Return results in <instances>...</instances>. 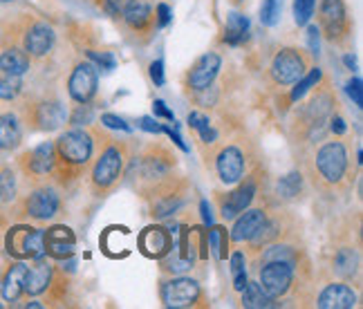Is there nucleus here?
<instances>
[{
  "label": "nucleus",
  "mask_w": 363,
  "mask_h": 309,
  "mask_svg": "<svg viewBox=\"0 0 363 309\" xmlns=\"http://www.w3.org/2000/svg\"><path fill=\"white\" fill-rule=\"evenodd\" d=\"M345 88H347V94H350V99L354 101V106L361 108L363 106V83H361V79L359 77L350 79Z\"/></svg>",
  "instance_id": "46"
},
{
  "label": "nucleus",
  "mask_w": 363,
  "mask_h": 309,
  "mask_svg": "<svg viewBox=\"0 0 363 309\" xmlns=\"http://www.w3.org/2000/svg\"><path fill=\"white\" fill-rule=\"evenodd\" d=\"M23 144V119L16 112H0V150L11 152Z\"/></svg>",
  "instance_id": "31"
},
{
  "label": "nucleus",
  "mask_w": 363,
  "mask_h": 309,
  "mask_svg": "<svg viewBox=\"0 0 363 309\" xmlns=\"http://www.w3.org/2000/svg\"><path fill=\"white\" fill-rule=\"evenodd\" d=\"M247 36H249V18L240 11L229 13L225 23V32H222V40L231 47H238L245 43Z\"/></svg>",
  "instance_id": "32"
},
{
  "label": "nucleus",
  "mask_w": 363,
  "mask_h": 309,
  "mask_svg": "<svg viewBox=\"0 0 363 309\" xmlns=\"http://www.w3.org/2000/svg\"><path fill=\"white\" fill-rule=\"evenodd\" d=\"M119 21L125 25V30H130L137 36L150 34L155 27V11H152L150 0H128L121 11H119Z\"/></svg>",
  "instance_id": "19"
},
{
  "label": "nucleus",
  "mask_w": 363,
  "mask_h": 309,
  "mask_svg": "<svg viewBox=\"0 0 363 309\" xmlns=\"http://www.w3.org/2000/svg\"><path fill=\"white\" fill-rule=\"evenodd\" d=\"M23 123L36 133H54L67 123V108L59 96H40V99L23 106Z\"/></svg>",
  "instance_id": "9"
},
{
  "label": "nucleus",
  "mask_w": 363,
  "mask_h": 309,
  "mask_svg": "<svg viewBox=\"0 0 363 309\" xmlns=\"http://www.w3.org/2000/svg\"><path fill=\"white\" fill-rule=\"evenodd\" d=\"M195 260H189V258H182L175 247H171V251L166 254L164 258H160V271L164 276H184L193 269Z\"/></svg>",
  "instance_id": "35"
},
{
  "label": "nucleus",
  "mask_w": 363,
  "mask_h": 309,
  "mask_svg": "<svg viewBox=\"0 0 363 309\" xmlns=\"http://www.w3.org/2000/svg\"><path fill=\"white\" fill-rule=\"evenodd\" d=\"M130 159H133L130 171L135 175L133 179H135V189L139 191V195H146L150 189H155L162 181L173 177L177 168L175 152L160 142L146 146L139 157H130Z\"/></svg>",
  "instance_id": "5"
},
{
  "label": "nucleus",
  "mask_w": 363,
  "mask_h": 309,
  "mask_svg": "<svg viewBox=\"0 0 363 309\" xmlns=\"http://www.w3.org/2000/svg\"><path fill=\"white\" fill-rule=\"evenodd\" d=\"M310 92H312L310 99H307L296 112V130H298V137L305 139L307 144H314L325 139L328 119L332 117V112L337 110L339 103H337V94L332 92L325 79Z\"/></svg>",
  "instance_id": "4"
},
{
  "label": "nucleus",
  "mask_w": 363,
  "mask_h": 309,
  "mask_svg": "<svg viewBox=\"0 0 363 309\" xmlns=\"http://www.w3.org/2000/svg\"><path fill=\"white\" fill-rule=\"evenodd\" d=\"M18 200V171L13 166L0 168V206H11Z\"/></svg>",
  "instance_id": "34"
},
{
  "label": "nucleus",
  "mask_w": 363,
  "mask_h": 309,
  "mask_svg": "<svg viewBox=\"0 0 363 309\" xmlns=\"http://www.w3.org/2000/svg\"><path fill=\"white\" fill-rule=\"evenodd\" d=\"M325 77H323V69H318V67H310L307 72L294 83V88H291V92H289V101H301L305 94H310V90L312 88H316L320 81H323Z\"/></svg>",
  "instance_id": "37"
},
{
  "label": "nucleus",
  "mask_w": 363,
  "mask_h": 309,
  "mask_svg": "<svg viewBox=\"0 0 363 309\" xmlns=\"http://www.w3.org/2000/svg\"><path fill=\"white\" fill-rule=\"evenodd\" d=\"M328 130L334 135V137H343L347 133V125H345V119L339 115L337 110L332 112V117L328 119Z\"/></svg>",
  "instance_id": "47"
},
{
  "label": "nucleus",
  "mask_w": 363,
  "mask_h": 309,
  "mask_svg": "<svg viewBox=\"0 0 363 309\" xmlns=\"http://www.w3.org/2000/svg\"><path fill=\"white\" fill-rule=\"evenodd\" d=\"M276 191H278V198L296 200L298 195L303 193V173L294 171V173L281 177V179H278V184H276Z\"/></svg>",
  "instance_id": "38"
},
{
  "label": "nucleus",
  "mask_w": 363,
  "mask_h": 309,
  "mask_svg": "<svg viewBox=\"0 0 363 309\" xmlns=\"http://www.w3.org/2000/svg\"><path fill=\"white\" fill-rule=\"evenodd\" d=\"M57 168V152H54V142H43L32 150H25L16 159V171L23 173V177L36 181H45L54 175Z\"/></svg>",
  "instance_id": "17"
},
{
  "label": "nucleus",
  "mask_w": 363,
  "mask_h": 309,
  "mask_svg": "<svg viewBox=\"0 0 363 309\" xmlns=\"http://www.w3.org/2000/svg\"><path fill=\"white\" fill-rule=\"evenodd\" d=\"M222 69V56L218 52H206L195 61L186 74V88L191 92L206 90L208 86H213L218 74Z\"/></svg>",
  "instance_id": "20"
},
{
  "label": "nucleus",
  "mask_w": 363,
  "mask_h": 309,
  "mask_svg": "<svg viewBox=\"0 0 363 309\" xmlns=\"http://www.w3.org/2000/svg\"><path fill=\"white\" fill-rule=\"evenodd\" d=\"M23 77H13V74H5L0 72V101H16L23 94Z\"/></svg>",
  "instance_id": "39"
},
{
  "label": "nucleus",
  "mask_w": 363,
  "mask_h": 309,
  "mask_svg": "<svg viewBox=\"0 0 363 309\" xmlns=\"http://www.w3.org/2000/svg\"><path fill=\"white\" fill-rule=\"evenodd\" d=\"M296 276H298V269L287 262H262L258 283L274 300H281V298H287L291 289H294Z\"/></svg>",
  "instance_id": "18"
},
{
  "label": "nucleus",
  "mask_w": 363,
  "mask_h": 309,
  "mask_svg": "<svg viewBox=\"0 0 363 309\" xmlns=\"http://www.w3.org/2000/svg\"><path fill=\"white\" fill-rule=\"evenodd\" d=\"M307 45H310V54L312 56H318V50H320V32L316 25H307Z\"/></svg>",
  "instance_id": "48"
},
{
  "label": "nucleus",
  "mask_w": 363,
  "mask_h": 309,
  "mask_svg": "<svg viewBox=\"0 0 363 309\" xmlns=\"http://www.w3.org/2000/svg\"><path fill=\"white\" fill-rule=\"evenodd\" d=\"M139 128L146 133H162V123H157V119L152 117H142L139 119Z\"/></svg>",
  "instance_id": "55"
},
{
  "label": "nucleus",
  "mask_w": 363,
  "mask_h": 309,
  "mask_svg": "<svg viewBox=\"0 0 363 309\" xmlns=\"http://www.w3.org/2000/svg\"><path fill=\"white\" fill-rule=\"evenodd\" d=\"M45 256L52 260H67L77 251V235L65 224H54L45 231Z\"/></svg>",
  "instance_id": "23"
},
{
  "label": "nucleus",
  "mask_w": 363,
  "mask_h": 309,
  "mask_svg": "<svg viewBox=\"0 0 363 309\" xmlns=\"http://www.w3.org/2000/svg\"><path fill=\"white\" fill-rule=\"evenodd\" d=\"M258 262H287L291 266H296V269H305L307 266V258L303 254V249L296 247L294 242H287L281 237V242H272L267 245L258 256Z\"/></svg>",
  "instance_id": "25"
},
{
  "label": "nucleus",
  "mask_w": 363,
  "mask_h": 309,
  "mask_svg": "<svg viewBox=\"0 0 363 309\" xmlns=\"http://www.w3.org/2000/svg\"><path fill=\"white\" fill-rule=\"evenodd\" d=\"M281 11H283V0H264L260 7V23L264 27H276L281 21Z\"/></svg>",
  "instance_id": "41"
},
{
  "label": "nucleus",
  "mask_w": 363,
  "mask_h": 309,
  "mask_svg": "<svg viewBox=\"0 0 363 309\" xmlns=\"http://www.w3.org/2000/svg\"><path fill=\"white\" fill-rule=\"evenodd\" d=\"M240 305L245 309H269V307H278L281 303L274 300L267 291L260 287V283H249L242 287L240 291Z\"/></svg>",
  "instance_id": "33"
},
{
  "label": "nucleus",
  "mask_w": 363,
  "mask_h": 309,
  "mask_svg": "<svg viewBox=\"0 0 363 309\" xmlns=\"http://www.w3.org/2000/svg\"><path fill=\"white\" fill-rule=\"evenodd\" d=\"M101 142H96L94 157L88 166V186L96 198H106L113 193L119 181L125 177L130 164V144L117 137H108L96 130Z\"/></svg>",
  "instance_id": "1"
},
{
  "label": "nucleus",
  "mask_w": 363,
  "mask_h": 309,
  "mask_svg": "<svg viewBox=\"0 0 363 309\" xmlns=\"http://www.w3.org/2000/svg\"><path fill=\"white\" fill-rule=\"evenodd\" d=\"M343 63H345L347 69H357V59H354L352 54H345V56H343Z\"/></svg>",
  "instance_id": "57"
},
{
  "label": "nucleus",
  "mask_w": 363,
  "mask_h": 309,
  "mask_svg": "<svg viewBox=\"0 0 363 309\" xmlns=\"http://www.w3.org/2000/svg\"><path fill=\"white\" fill-rule=\"evenodd\" d=\"M30 69H32V59L27 56V52L18 43L0 47V72L13 74V77H25Z\"/></svg>",
  "instance_id": "30"
},
{
  "label": "nucleus",
  "mask_w": 363,
  "mask_h": 309,
  "mask_svg": "<svg viewBox=\"0 0 363 309\" xmlns=\"http://www.w3.org/2000/svg\"><path fill=\"white\" fill-rule=\"evenodd\" d=\"M94 121V108L92 103H77L74 110L67 115L69 125H90Z\"/></svg>",
  "instance_id": "42"
},
{
  "label": "nucleus",
  "mask_w": 363,
  "mask_h": 309,
  "mask_svg": "<svg viewBox=\"0 0 363 309\" xmlns=\"http://www.w3.org/2000/svg\"><path fill=\"white\" fill-rule=\"evenodd\" d=\"M61 206H63L61 191L54 184H48V179H45V181H36V184L27 191V195H23L21 202L16 204V210L25 220L45 224L61 213Z\"/></svg>",
  "instance_id": "7"
},
{
  "label": "nucleus",
  "mask_w": 363,
  "mask_h": 309,
  "mask_svg": "<svg viewBox=\"0 0 363 309\" xmlns=\"http://www.w3.org/2000/svg\"><path fill=\"white\" fill-rule=\"evenodd\" d=\"M25 276H27V262L16 260L9 269L5 271L3 280H0V296L5 303H18L25 296Z\"/></svg>",
  "instance_id": "28"
},
{
  "label": "nucleus",
  "mask_w": 363,
  "mask_h": 309,
  "mask_svg": "<svg viewBox=\"0 0 363 309\" xmlns=\"http://www.w3.org/2000/svg\"><path fill=\"white\" fill-rule=\"evenodd\" d=\"M137 247L142 256L148 260H160L171 251L173 247V233L162 227V224H150L137 237Z\"/></svg>",
  "instance_id": "21"
},
{
  "label": "nucleus",
  "mask_w": 363,
  "mask_h": 309,
  "mask_svg": "<svg viewBox=\"0 0 363 309\" xmlns=\"http://www.w3.org/2000/svg\"><path fill=\"white\" fill-rule=\"evenodd\" d=\"M152 115L160 117V119H166V121L175 123V115H173V110H171L169 106H166L162 99H155V101H152Z\"/></svg>",
  "instance_id": "51"
},
{
  "label": "nucleus",
  "mask_w": 363,
  "mask_h": 309,
  "mask_svg": "<svg viewBox=\"0 0 363 309\" xmlns=\"http://www.w3.org/2000/svg\"><path fill=\"white\" fill-rule=\"evenodd\" d=\"M213 171L225 186H233L249 173V150L247 144L235 139L220 146L213 154Z\"/></svg>",
  "instance_id": "12"
},
{
  "label": "nucleus",
  "mask_w": 363,
  "mask_h": 309,
  "mask_svg": "<svg viewBox=\"0 0 363 309\" xmlns=\"http://www.w3.org/2000/svg\"><path fill=\"white\" fill-rule=\"evenodd\" d=\"M101 123L106 125V128H113V130H121V133H130V125L125 123L121 117H117V115H104L101 117Z\"/></svg>",
  "instance_id": "49"
},
{
  "label": "nucleus",
  "mask_w": 363,
  "mask_h": 309,
  "mask_svg": "<svg viewBox=\"0 0 363 309\" xmlns=\"http://www.w3.org/2000/svg\"><path fill=\"white\" fill-rule=\"evenodd\" d=\"M45 229L32 224H16L7 231L5 249L13 260H34L45 256Z\"/></svg>",
  "instance_id": "13"
},
{
  "label": "nucleus",
  "mask_w": 363,
  "mask_h": 309,
  "mask_svg": "<svg viewBox=\"0 0 363 309\" xmlns=\"http://www.w3.org/2000/svg\"><path fill=\"white\" fill-rule=\"evenodd\" d=\"M65 88L67 96L74 103H92L96 92H99V67L88 59L77 61L69 69Z\"/></svg>",
  "instance_id": "16"
},
{
  "label": "nucleus",
  "mask_w": 363,
  "mask_h": 309,
  "mask_svg": "<svg viewBox=\"0 0 363 309\" xmlns=\"http://www.w3.org/2000/svg\"><path fill=\"white\" fill-rule=\"evenodd\" d=\"M318 32L328 43L345 47L352 38V21L343 0H320L318 5Z\"/></svg>",
  "instance_id": "8"
},
{
  "label": "nucleus",
  "mask_w": 363,
  "mask_h": 309,
  "mask_svg": "<svg viewBox=\"0 0 363 309\" xmlns=\"http://www.w3.org/2000/svg\"><path fill=\"white\" fill-rule=\"evenodd\" d=\"M305 173L320 193H339L352 184V159L350 150L341 139L323 142L312 150Z\"/></svg>",
  "instance_id": "2"
},
{
  "label": "nucleus",
  "mask_w": 363,
  "mask_h": 309,
  "mask_svg": "<svg viewBox=\"0 0 363 309\" xmlns=\"http://www.w3.org/2000/svg\"><path fill=\"white\" fill-rule=\"evenodd\" d=\"M233 3H238V5H240V3H242V0H233Z\"/></svg>",
  "instance_id": "59"
},
{
  "label": "nucleus",
  "mask_w": 363,
  "mask_h": 309,
  "mask_svg": "<svg viewBox=\"0 0 363 309\" xmlns=\"http://www.w3.org/2000/svg\"><path fill=\"white\" fill-rule=\"evenodd\" d=\"M258 181H260L258 171H254V173H247L238 184H233V191L216 193L220 215L225 220H233L235 215H240L245 208L254 204V200L258 198V189H260Z\"/></svg>",
  "instance_id": "14"
},
{
  "label": "nucleus",
  "mask_w": 363,
  "mask_h": 309,
  "mask_svg": "<svg viewBox=\"0 0 363 309\" xmlns=\"http://www.w3.org/2000/svg\"><path fill=\"white\" fill-rule=\"evenodd\" d=\"M86 59L92 61L99 69H104V72H113V69L117 67V59L113 52H96V50H88L86 52Z\"/></svg>",
  "instance_id": "44"
},
{
  "label": "nucleus",
  "mask_w": 363,
  "mask_h": 309,
  "mask_svg": "<svg viewBox=\"0 0 363 309\" xmlns=\"http://www.w3.org/2000/svg\"><path fill=\"white\" fill-rule=\"evenodd\" d=\"M206 240H208V254H213L216 260L225 262L229 256V231L225 227H211V231H206Z\"/></svg>",
  "instance_id": "36"
},
{
  "label": "nucleus",
  "mask_w": 363,
  "mask_h": 309,
  "mask_svg": "<svg viewBox=\"0 0 363 309\" xmlns=\"http://www.w3.org/2000/svg\"><path fill=\"white\" fill-rule=\"evenodd\" d=\"M171 7L166 5V3H160L157 7H155V27L157 30H162V27H166L171 23Z\"/></svg>",
  "instance_id": "50"
},
{
  "label": "nucleus",
  "mask_w": 363,
  "mask_h": 309,
  "mask_svg": "<svg viewBox=\"0 0 363 309\" xmlns=\"http://www.w3.org/2000/svg\"><path fill=\"white\" fill-rule=\"evenodd\" d=\"M125 3H128V0H101L104 9H106L113 18H119V11H121V7H123Z\"/></svg>",
  "instance_id": "54"
},
{
  "label": "nucleus",
  "mask_w": 363,
  "mask_h": 309,
  "mask_svg": "<svg viewBox=\"0 0 363 309\" xmlns=\"http://www.w3.org/2000/svg\"><path fill=\"white\" fill-rule=\"evenodd\" d=\"M142 198L150 206V215L155 220H166L173 218L177 210H182L189 200H191V186L189 181L182 175H173L166 181H162L160 186L150 189Z\"/></svg>",
  "instance_id": "6"
},
{
  "label": "nucleus",
  "mask_w": 363,
  "mask_h": 309,
  "mask_svg": "<svg viewBox=\"0 0 363 309\" xmlns=\"http://www.w3.org/2000/svg\"><path fill=\"white\" fill-rule=\"evenodd\" d=\"M359 296L345 280H337V283H328L316 296V307L320 309H352L357 307Z\"/></svg>",
  "instance_id": "22"
},
{
  "label": "nucleus",
  "mask_w": 363,
  "mask_h": 309,
  "mask_svg": "<svg viewBox=\"0 0 363 309\" xmlns=\"http://www.w3.org/2000/svg\"><path fill=\"white\" fill-rule=\"evenodd\" d=\"M283 231H285V222H283V215H274V218H264V222L260 224V229L249 237L247 245H249V251L251 254H260V251L276 242V240H281L283 237Z\"/></svg>",
  "instance_id": "29"
},
{
  "label": "nucleus",
  "mask_w": 363,
  "mask_h": 309,
  "mask_svg": "<svg viewBox=\"0 0 363 309\" xmlns=\"http://www.w3.org/2000/svg\"><path fill=\"white\" fill-rule=\"evenodd\" d=\"M229 264H231V276H233V289L242 291V287L247 285V269H245L247 258H245L242 251H235L229 260Z\"/></svg>",
  "instance_id": "40"
},
{
  "label": "nucleus",
  "mask_w": 363,
  "mask_h": 309,
  "mask_svg": "<svg viewBox=\"0 0 363 309\" xmlns=\"http://www.w3.org/2000/svg\"><path fill=\"white\" fill-rule=\"evenodd\" d=\"M25 307H45L43 303H38V300H32V303H27Z\"/></svg>",
  "instance_id": "58"
},
{
  "label": "nucleus",
  "mask_w": 363,
  "mask_h": 309,
  "mask_svg": "<svg viewBox=\"0 0 363 309\" xmlns=\"http://www.w3.org/2000/svg\"><path fill=\"white\" fill-rule=\"evenodd\" d=\"M200 210H202V220H204V224H208V227H211V224H213V215H211V206H208L206 200L200 202Z\"/></svg>",
  "instance_id": "56"
},
{
  "label": "nucleus",
  "mask_w": 363,
  "mask_h": 309,
  "mask_svg": "<svg viewBox=\"0 0 363 309\" xmlns=\"http://www.w3.org/2000/svg\"><path fill=\"white\" fill-rule=\"evenodd\" d=\"M148 74H150V81L155 83V86H164V61L157 59L148 65Z\"/></svg>",
  "instance_id": "52"
},
{
  "label": "nucleus",
  "mask_w": 363,
  "mask_h": 309,
  "mask_svg": "<svg viewBox=\"0 0 363 309\" xmlns=\"http://www.w3.org/2000/svg\"><path fill=\"white\" fill-rule=\"evenodd\" d=\"M162 133H166V135H169L171 137V142L179 148V150H189V146L184 144V142H182V137H179V133H177V125H173V128H171V125H162Z\"/></svg>",
  "instance_id": "53"
},
{
  "label": "nucleus",
  "mask_w": 363,
  "mask_h": 309,
  "mask_svg": "<svg viewBox=\"0 0 363 309\" xmlns=\"http://www.w3.org/2000/svg\"><path fill=\"white\" fill-rule=\"evenodd\" d=\"M316 9V0H294V21L298 27L310 25Z\"/></svg>",
  "instance_id": "43"
},
{
  "label": "nucleus",
  "mask_w": 363,
  "mask_h": 309,
  "mask_svg": "<svg viewBox=\"0 0 363 309\" xmlns=\"http://www.w3.org/2000/svg\"><path fill=\"white\" fill-rule=\"evenodd\" d=\"M57 274V269L52 266L48 256L34 258L32 264H27V276H25V296H40V293L50 291L52 278Z\"/></svg>",
  "instance_id": "24"
},
{
  "label": "nucleus",
  "mask_w": 363,
  "mask_h": 309,
  "mask_svg": "<svg viewBox=\"0 0 363 309\" xmlns=\"http://www.w3.org/2000/svg\"><path fill=\"white\" fill-rule=\"evenodd\" d=\"M332 274L339 280H345V283H352V280H359L361 274V256L359 249L354 245H343L334 251L332 256Z\"/></svg>",
  "instance_id": "26"
},
{
  "label": "nucleus",
  "mask_w": 363,
  "mask_h": 309,
  "mask_svg": "<svg viewBox=\"0 0 363 309\" xmlns=\"http://www.w3.org/2000/svg\"><path fill=\"white\" fill-rule=\"evenodd\" d=\"M96 150V133L88 125H72L69 130L61 133L54 142V152H57V168L54 175L61 184L77 181L81 175H86L88 166Z\"/></svg>",
  "instance_id": "3"
},
{
  "label": "nucleus",
  "mask_w": 363,
  "mask_h": 309,
  "mask_svg": "<svg viewBox=\"0 0 363 309\" xmlns=\"http://www.w3.org/2000/svg\"><path fill=\"white\" fill-rule=\"evenodd\" d=\"M27 56L32 61H40L48 59L52 54L54 45H57V32L48 21L40 18H25L23 27H21V43H18Z\"/></svg>",
  "instance_id": "15"
},
{
  "label": "nucleus",
  "mask_w": 363,
  "mask_h": 309,
  "mask_svg": "<svg viewBox=\"0 0 363 309\" xmlns=\"http://www.w3.org/2000/svg\"><path fill=\"white\" fill-rule=\"evenodd\" d=\"M186 121H189V128H193L195 133H202L206 128H211V119H208V115L198 112V110H193Z\"/></svg>",
  "instance_id": "45"
},
{
  "label": "nucleus",
  "mask_w": 363,
  "mask_h": 309,
  "mask_svg": "<svg viewBox=\"0 0 363 309\" xmlns=\"http://www.w3.org/2000/svg\"><path fill=\"white\" fill-rule=\"evenodd\" d=\"M160 298L164 307L171 309H191V307H206L204 289L191 276H169L160 285Z\"/></svg>",
  "instance_id": "11"
},
{
  "label": "nucleus",
  "mask_w": 363,
  "mask_h": 309,
  "mask_svg": "<svg viewBox=\"0 0 363 309\" xmlns=\"http://www.w3.org/2000/svg\"><path fill=\"white\" fill-rule=\"evenodd\" d=\"M312 67V54L305 52L294 45H285L281 47L269 63V79L276 86L287 88L294 86V83Z\"/></svg>",
  "instance_id": "10"
},
{
  "label": "nucleus",
  "mask_w": 363,
  "mask_h": 309,
  "mask_svg": "<svg viewBox=\"0 0 363 309\" xmlns=\"http://www.w3.org/2000/svg\"><path fill=\"white\" fill-rule=\"evenodd\" d=\"M267 218V208L264 206H254V208H245L240 215H235L233 220V227L229 231V240L231 242H247L251 235H254L260 224Z\"/></svg>",
  "instance_id": "27"
}]
</instances>
